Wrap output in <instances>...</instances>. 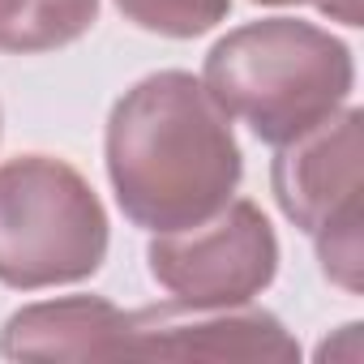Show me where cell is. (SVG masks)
<instances>
[{"instance_id": "cell-1", "label": "cell", "mask_w": 364, "mask_h": 364, "mask_svg": "<svg viewBox=\"0 0 364 364\" xmlns=\"http://www.w3.org/2000/svg\"><path fill=\"white\" fill-rule=\"evenodd\" d=\"M107 176L129 223L180 232L236 198L240 146L232 116L185 69H163L124 90L107 116Z\"/></svg>"}, {"instance_id": "cell-2", "label": "cell", "mask_w": 364, "mask_h": 364, "mask_svg": "<svg viewBox=\"0 0 364 364\" xmlns=\"http://www.w3.org/2000/svg\"><path fill=\"white\" fill-rule=\"evenodd\" d=\"M202 86L232 120L283 146L347 107L355 60L343 39L313 22L262 18L210 48Z\"/></svg>"}, {"instance_id": "cell-3", "label": "cell", "mask_w": 364, "mask_h": 364, "mask_svg": "<svg viewBox=\"0 0 364 364\" xmlns=\"http://www.w3.org/2000/svg\"><path fill=\"white\" fill-rule=\"evenodd\" d=\"M107 257V210L90 180L52 154L0 163V283L18 291L90 279Z\"/></svg>"}, {"instance_id": "cell-4", "label": "cell", "mask_w": 364, "mask_h": 364, "mask_svg": "<svg viewBox=\"0 0 364 364\" xmlns=\"http://www.w3.org/2000/svg\"><path fill=\"white\" fill-rule=\"evenodd\" d=\"M360 107H338L330 120L279 146L270 189L279 210L313 240L330 283L360 291Z\"/></svg>"}, {"instance_id": "cell-5", "label": "cell", "mask_w": 364, "mask_h": 364, "mask_svg": "<svg viewBox=\"0 0 364 364\" xmlns=\"http://www.w3.org/2000/svg\"><path fill=\"white\" fill-rule=\"evenodd\" d=\"M150 279L176 300L193 309H228L249 304L262 296L279 274V240L262 206L249 198H232L210 219L154 232L150 249Z\"/></svg>"}, {"instance_id": "cell-6", "label": "cell", "mask_w": 364, "mask_h": 364, "mask_svg": "<svg viewBox=\"0 0 364 364\" xmlns=\"http://www.w3.org/2000/svg\"><path fill=\"white\" fill-rule=\"evenodd\" d=\"M116 351L159 360H300V343L266 309H193L176 300L154 309H129Z\"/></svg>"}, {"instance_id": "cell-7", "label": "cell", "mask_w": 364, "mask_h": 364, "mask_svg": "<svg viewBox=\"0 0 364 364\" xmlns=\"http://www.w3.org/2000/svg\"><path fill=\"white\" fill-rule=\"evenodd\" d=\"M124 309L99 296H69L18 309L0 330V355L9 360H120L116 338Z\"/></svg>"}, {"instance_id": "cell-8", "label": "cell", "mask_w": 364, "mask_h": 364, "mask_svg": "<svg viewBox=\"0 0 364 364\" xmlns=\"http://www.w3.org/2000/svg\"><path fill=\"white\" fill-rule=\"evenodd\" d=\"M99 18V0H0V52H56Z\"/></svg>"}, {"instance_id": "cell-9", "label": "cell", "mask_w": 364, "mask_h": 364, "mask_svg": "<svg viewBox=\"0 0 364 364\" xmlns=\"http://www.w3.org/2000/svg\"><path fill=\"white\" fill-rule=\"evenodd\" d=\"M116 9L150 35L198 39L228 18L232 0H116Z\"/></svg>"}, {"instance_id": "cell-10", "label": "cell", "mask_w": 364, "mask_h": 364, "mask_svg": "<svg viewBox=\"0 0 364 364\" xmlns=\"http://www.w3.org/2000/svg\"><path fill=\"white\" fill-rule=\"evenodd\" d=\"M257 5H317L326 18L360 26V0H257Z\"/></svg>"}]
</instances>
